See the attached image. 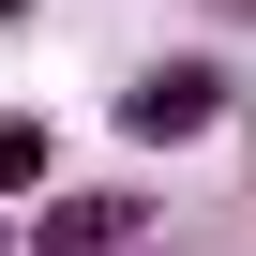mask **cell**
Returning <instances> with one entry per match:
<instances>
[{
    "label": "cell",
    "instance_id": "cell-1",
    "mask_svg": "<svg viewBox=\"0 0 256 256\" xmlns=\"http://www.w3.org/2000/svg\"><path fill=\"white\" fill-rule=\"evenodd\" d=\"M226 120H241V76L211 46H166V60L120 76V136H136V151H196V136H226Z\"/></svg>",
    "mask_w": 256,
    "mask_h": 256
},
{
    "label": "cell",
    "instance_id": "cell-2",
    "mask_svg": "<svg viewBox=\"0 0 256 256\" xmlns=\"http://www.w3.org/2000/svg\"><path fill=\"white\" fill-rule=\"evenodd\" d=\"M120 241H151V196H120V181H60L16 226V256H120Z\"/></svg>",
    "mask_w": 256,
    "mask_h": 256
},
{
    "label": "cell",
    "instance_id": "cell-3",
    "mask_svg": "<svg viewBox=\"0 0 256 256\" xmlns=\"http://www.w3.org/2000/svg\"><path fill=\"white\" fill-rule=\"evenodd\" d=\"M60 181V136H46V106H0V196H46Z\"/></svg>",
    "mask_w": 256,
    "mask_h": 256
},
{
    "label": "cell",
    "instance_id": "cell-4",
    "mask_svg": "<svg viewBox=\"0 0 256 256\" xmlns=\"http://www.w3.org/2000/svg\"><path fill=\"white\" fill-rule=\"evenodd\" d=\"M211 16H226V30H256V0H211Z\"/></svg>",
    "mask_w": 256,
    "mask_h": 256
},
{
    "label": "cell",
    "instance_id": "cell-5",
    "mask_svg": "<svg viewBox=\"0 0 256 256\" xmlns=\"http://www.w3.org/2000/svg\"><path fill=\"white\" fill-rule=\"evenodd\" d=\"M16 16H30V0H0V30H16Z\"/></svg>",
    "mask_w": 256,
    "mask_h": 256
},
{
    "label": "cell",
    "instance_id": "cell-6",
    "mask_svg": "<svg viewBox=\"0 0 256 256\" xmlns=\"http://www.w3.org/2000/svg\"><path fill=\"white\" fill-rule=\"evenodd\" d=\"M120 256H166V241H120Z\"/></svg>",
    "mask_w": 256,
    "mask_h": 256
},
{
    "label": "cell",
    "instance_id": "cell-7",
    "mask_svg": "<svg viewBox=\"0 0 256 256\" xmlns=\"http://www.w3.org/2000/svg\"><path fill=\"white\" fill-rule=\"evenodd\" d=\"M241 120H256V90H241Z\"/></svg>",
    "mask_w": 256,
    "mask_h": 256
}]
</instances>
